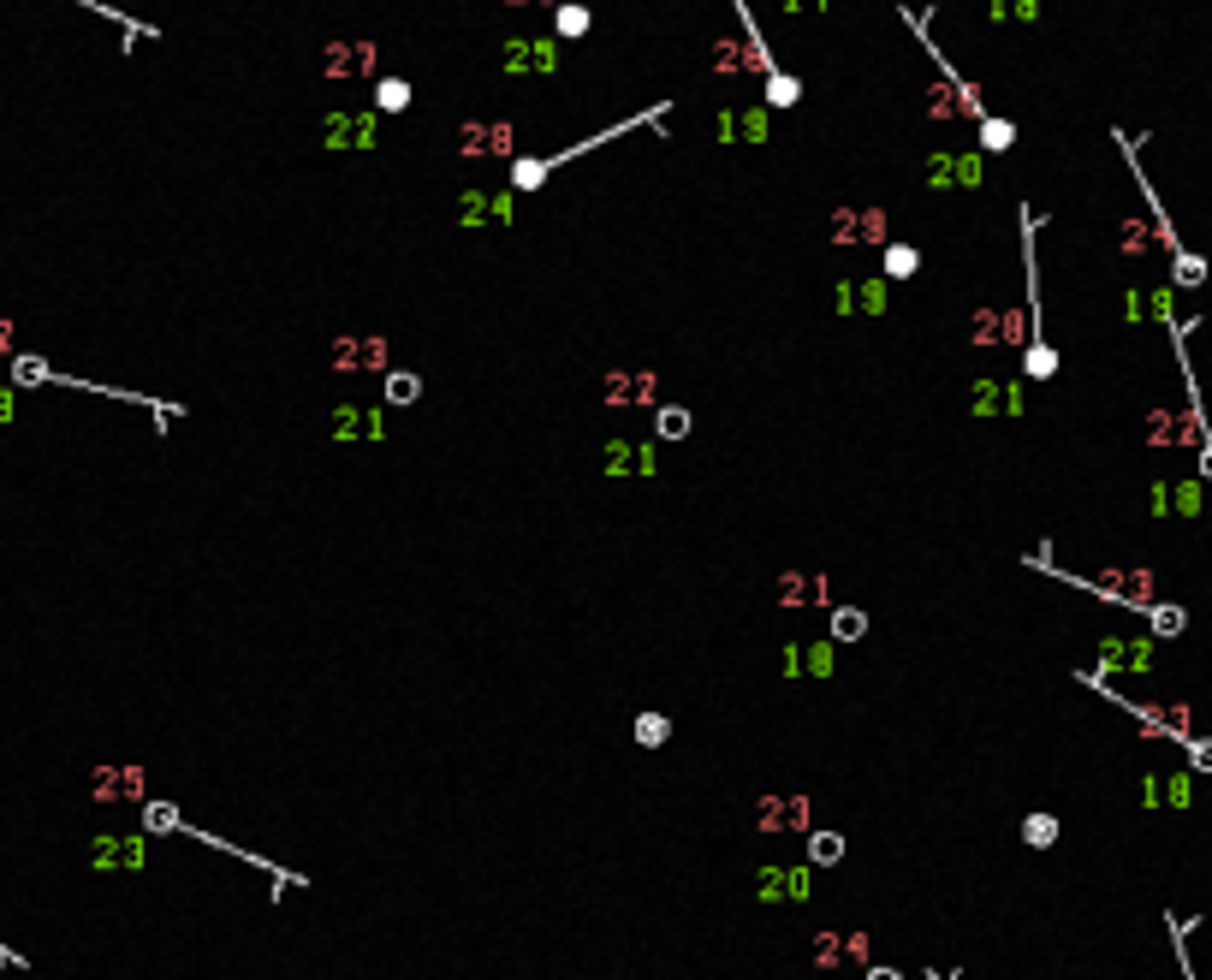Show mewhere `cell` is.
<instances>
[{
    "label": "cell",
    "instance_id": "obj_1",
    "mask_svg": "<svg viewBox=\"0 0 1212 980\" xmlns=\"http://www.w3.org/2000/svg\"><path fill=\"white\" fill-rule=\"evenodd\" d=\"M755 897L773 903V897H808V873L802 868H761L755 873Z\"/></svg>",
    "mask_w": 1212,
    "mask_h": 980
},
{
    "label": "cell",
    "instance_id": "obj_2",
    "mask_svg": "<svg viewBox=\"0 0 1212 980\" xmlns=\"http://www.w3.org/2000/svg\"><path fill=\"white\" fill-rule=\"evenodd\" d=\"M96 868H143V838H96Z\"/></svg>",
    "mask_w": 1212,
    "mask_h": 980
},
{
    "label": "cell",
    "instance_id": "obj_3",
    "mask_svg": "<svg viewBox=\"0 0 1212 980\" xmlns=\"http://www.w3.org/2000/svg\"><path fill=\"white\" fill-rule=\"evenodd\" d=\"M137 790H143V773H137V767L96 773V796H137Z\"/></svg>",
    "mask_w": 1212,
    "mask_h": 980
},
{
    "label": "cell",
    "instance_id": "obj_4",
    "mask_svg": "<svg viewBox=\"0 0 1212 980\" xmlns=\"http://www.w3.org/2000/svg\"><path fill=\"white\" fill-rule=\"evenodd\" d=\"M517 48H523V54H511V65H517V71H547V65L559 60V54H553V42H517Z\"/></svg>",
    "mask_w": 1212,
    "mask_h": 980
},
{
    "label": "cell",
    "instance_id": "obj_5",
    "mask_svg": "<svg viewBox=\"0 0 1212 980\" xmlns=\"http://www.w3.org/2000/svg\"><path fill=\"white\" fill-rule=\"evenodd\" d=\"M1022 838H1028L1034 850H1046V844L1058 838V820H1052V814H1028V820H1022Z\"/></svg>",
    "mask_w": 1212,
    "mask_h": 980
},
{
    "label": "cell",
    "instance_id": "obj_6",
    "mask_svg": "<svg viewBox=\"0 0 1212 980\" xmlns=\"http://www.w3.org/2000/svg\"><path fill=\"white\" fill-rule=\"evenodd\" d=\"M666 737H671V719H660V713H642V719H636V743H642V748H660Z\"/></svg>",
    "mask_w": 1212,
    "mask_h": 980
},
{
    "label": "cell",
    "instance_id": "obj_7",
    "mask_svg": "<svg viewBox=\"0 0 1212 980\" xmlns=\"http://www.w3.org/2000/svg\"><path fill=\"white\" fill-rule=\"evenodd\" d=\"M839 856H844V838H839V832H814V838H808V862L826 868V862H839Z\"/></svg>",
    "mask_w": 1212,
    "mask_h": 980
},
{
    "label": "cell",
    "instance_id": "obj_8",
    "mask_svg": "<svg viewBox=\"0 0 1212 980\" xmlns=\"http://www.w3.org/2000/svg\"><path fill=\"white\" fill-rule=\"evenodd\" d=\"M916 268H922V256L909 250V244H891V250H886V274H891V279H909Z\"/></svg>",
    "mask_w": 1212,
    "mask_h": 980
},
{
    "label": "cell",
    "instance_id": "obj_9",
    "mask_svg": "<svg viewBox=\"0 0 1212 980\" xmlns=\"http://www.w3.org/2000/svg\"><path fill=\"white\" fill-rule=\"evenodd\" d=\"M405 102H411V84H405V78H387L381 90H374V107H381V113H399Z\"/></svg>",
    "mask_w": 1212,
    "mask_h": 980
},
{
    "label": "cell",
    "instance_id": "obj_10",
    "mask_svg": "<svg viewBox=\"0 0 1212 980\" xmlns=\"http://www.w3.org/2000/svg\"><path fill=\"white\" fill-rule=\"evenodd\" d=\"M1011 137H1017V131H1011L1005 119H980V149H993V155H1005V149H1011Z\"/></svg>",
    "mask_w": 1212,
    "mask_h": 980
},
{
    "label": "cell",
    "instance_id": "obj_11",
    "mask_svg": "<svg viewBox=\"0 0 1212 980\" xmlns=\"http://www.w3.org/2000/svg\"><path fill=\"white\" fill-rule=\"evenodd\" d=\"M862 630H868V618H862L856 607H844V613H832V636H839V642H856Z\"/></svg>",
    "mask_w": 1212,
    "mask_h": 980
},
{
    "label": "cell",
    "instance_id": "obj_12",
    "mask_svg": "<svg viewBox=\"0 0 1212 980\" xmlns=\"http://www.w3.org/2000/svg\"><path fill=\"white\" fill-rule=\"evenodd\" d=\"M839 304H850V310H868V316H874V310H886V285H862V291H844Z\"/></svg>",
    "mask_w": 1212,
    "mask_h": 980
},
{
    "label": "cell",
    "instance_id": "obj_13",
    "mask_svg": "<svg viewBox=\"0 0 1212 980\" xmlns=\"http://www.w3.org/2000/svg\"><path fill=\"white\" fill-rule=\"evenodd\" d=\"M553 30H559V36H583V30H588V13H583V7H559Z\"/></svg>",
    "mask_w": 1212,
    "mask_h": 980
},
{
    "label": "cell",
    "instance_id": "obj_14",
    "mask_svg": "<svg viewBox=\"0 0 1212 980\" xmlns=\"http://www.w3.org/2000/svg\"><path fill=\"white\" fill-rule=\"evenodd\" d=\"M1171 256H1177V279H1183V285H1200V279H1206V262H1200V256H1189V250H1171Z\"/></svg>",
    "mask_w": 1212,
    "mask_h": 980
},
{
    "label": "cell",
    "instance_id": "obj_15",
    "mask_svg": "<svg viewBox=\"0 0 1212 980\" xmlns=\"http://www.w3.org/2000/svg\"><path fill=\"white\" fill-rule=\"evenodd\" d=\"M1183 624H1189L1183 607H1153V630H1159V636H1183Z\"/></svg>",
    "mask_w": 1212,
    "mask_h": 980
},
{
    "label": "cell",
    "instance_id": "obj_16",
    "mask_svg": "<svg viewBox=\"0 0 1212 980\" xmlns=\"http://www.w3.org/2000/svg\"><path fill=\"white\" fill-rule=\"evenodd\" d=\"M660 434H666V440H684V434H690V410H677V405L660 410Z\"/></svg>",
    "mask_w": 1212,
    "mask_h": 980
},
{
    "label": "cell",
    "instance_id": "obj_17",
    "mask_svg": "<svg viewBox=\"0 0 1212 980\" xmlns=\"http://www.w3.org/2000/svg\"><path fill=\"white\" fill-rule=\"evenodd\" d=\"M143 820H149V832H179V814H173L167 802H149V814H143Z\"/></svg>",
    "mask_w": 1212,
    "mask_h": 980
},
{
    "label": "cell",
    "instance_id": "obj_18",
    "mask_svg": "<svg viewBox=\"0 0 1212 980\" xmlns=\"http://www.w3.org/2000/svg\"><path fill=\"white\" fill-rule=\"evenodd\" d=\"M387 381H393V387H387V399H393V405H405V399H416V393H422V387H416V374H387Z\"/></svg>",
    "mask_w": 1212,
    "mask_h": 980
},
{
    "label": "cell",
    "instance_id": "obj_19",
    "mask_svg": "<svg viewBox=\"0 0 1212 980\" xmlns=\"http://www.w3.org/2000/svg\"><path fill=\"white\" fill-rule=\"evenodd\" d=\"M1189 761L1200 767V773H1212V743H1189Z\"/></svg>",
    "mask_w": 1212,
    "mask_h": 980
},
{
    "label": "cell",
    "instance_id": "obj_20",
    "mask_svg": "<svg viewBox=\"0 0 1212 980\" xmlns=\"http://www.w3.org/2000/svg\"><path fill=\"white\" fill-rule=\"evenodd\" d=\"M808 671H832V648H814V654H808Z\"/></svg>",
    "mask_w": 1212,
    "mask_h": 980
},
{
    "label": "cell",
    "instance_id": "obj_21",
    "mask_svg": "<svg viewBox=\"0 0 1212 980\" xmlns=\"http://www.w3.org/2000/svg\"><path fill=\"white\" fill-rule=\"evenodd\" d=\"M868 980H903V974H897V968H874Z\"/></svg>",
    "mask_w": 1212,
    "mask_h": 980
},
{
    "label": "cell",
    "instance_id": "obj_22",
    "mask_svg": "<svg viewBox=\"0 0 1212 980\" xmlns=\"http://www.w3.org/2000/svg\"><path fill=\"white\" fill-rule=\"evenodd\" d=\"M1200 470H1206V482H1212V446H1206V458H1200Z\"/></svg>",
    "mask_w": 1212,
    "mask_h": 980
},
{
    "label": "cell",
    "instance_id": "obj_23",
    "mask_svg": "<svg viewBox=\"0 0 1212 980\" xmlns=\"http://www.w3.org/2000/svg\"><path fill=\"white\" fill-rule=\"evenodd\" d=\"M7 345H13V339H7V327H0V351H7Z\"/></svg>",
    "mask_w": 1212,
    "mask_h": 980
}]
</instances>
